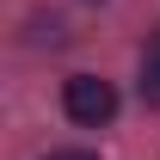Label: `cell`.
<instances>
[{
    "label": "cell",
    "mask_w": 160,
    "mask_h": 160,
    "mask_svg": "<svg viewBox=\"0 0 160 160\" xmlns=\"http://www.w3.org/2000/svg\"><path fill=\"white\" fill-rule=\"evenodd\" d=\"M142 99L160 111V31L148 37V56H142Z\"/></svg>",
    "instance_id": "2"
},
{
    "label": "cell",
    "mask_w": 160,
    "mask_h": 160,
    "mask_svg": "<svg viewBox=\"0 0 160 160\" xmlns=\"http://www.w3.org/2000/svg\"><path fill=\"white\" fill-rule=\"evenodd\" d=\"M62 111H68L80 129H105V123L117 117V86L99 80V74H74L62 86Z\"/></svg>",
    "instance_id": "1"
},
{
    "label": "cell",
    "mask_w": 160,
    "mask_h": 160,
    "mask_svg": "<svg viewBox=\"0 0 160 160\" xmlns=\"http://www.w3.org/2000/svg\"><path fill=\"white\" fill-rule=\"evenodd\" d=\"M43 160H99V154H86V148H56V154H43Z\"/></svg>",
    "instance_id": "3"
}]
</instances>
